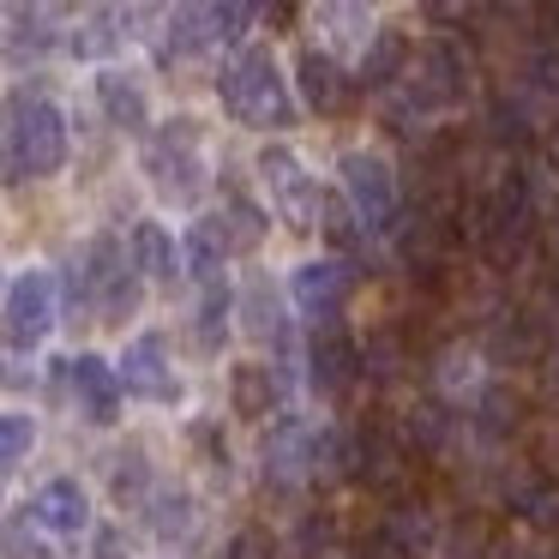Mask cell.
Instances as JSON below:
<instances>
[{
    "label": "cell",
    "instance_id": "cell-1",
    "mask_svg": "<svg viewBox=\"0 0 559 559\" xmlns=\"http://www.w3.org/2000/svg\"><path fill=\"white\" fill-rule=\"evenodd\" d=\"M67 163V115L43 91H13L0 103V169L7 181H43Z\"/></svg>",
    "mask_w": 559,
    "mask_h": 559
},
{
    "label": "cell",
    "instance_id": "cell-2",
    "mask_svg": "<svg viewBox=\"0 0 559 559\" xmlns=\"http://www.w3.org/2000/svg\"><path fill=\"white\" fill-rule=\"evenodd\" d=\"M217 97L241 127H289L295 121L289 85H283L271 49H241L235 55V61L223 67V79H217Z\"/></svg>",
    "mask_w": 559,
    "mask_h": 559
},
{
    "label": "cell",
    "instance_id": "cell-3",
    "mask_svg": "<svg viewBox=\"0 0 559 559\" xmlns=\"http://www.w3.org/2000/svg\"><path fill=\"white\" fill-rule=\"evenodd\" d=\"M145 175L151 187H157L163 199H175V205H193L199 193H205V157H199V121H169L157 127V139L145 145Z\"/></svg>",
    "mask_w": 559,
    "mask_h": 559
},
{
    "label": "cell",
    "instance_id": "cell-4",
    "mask_svg": "<svg viewBox=\"0 0 559 559\" xmlns=\"http://www.w3.org/2000/svg\"><path fill=\"white\" fill-rule=\"evenodd\" d=\"M73 295L91 307V313L103 319H121L139 307V283H133V265H127V253L103 235V241L85 247V265L73 271Z\"/></svg>",
    "mask_w": 559,
    "mask_h": 559
},
{
    "label": "cell",
    "instance_id": "cell-5",
    "mask_svg": "<svg viewBox=\"0 0 559 559\" xmlns=\"http://www.w3.org/2000/svg\"><path fill=\"white\" fill-rule=\"evenodd\" d=\"M343 193H349V211L367 235H385L391 217H397V175L379 151H343Z\"/></svg>",
    "mask_w": 559,
    "mask_h": 559
},
{
    "label": "cell",
    "instance_id": "cell-6",
    "mask_svg": "<svg viewBox=\"0 0 559 559\" xmlns=\"http://www.w3.org/2000/svg\"><path fill=\"white\" fill-rule=\"evenodd\" d=\"M259 175H265V187H271V199H277V217L289 223L295 235H307V229H319V181L301 169V157L295 151H283V145H265L259 151Z\"/></svg>",
    "mask_w": 559,
    "mask_h": 559
},
{
    "label": "cell",
    "instance_id": "cell-7",
    "mask_svg": "<svg viewBox=\"0 0 559 559\" xmlns=\"http://www.w3.org/2000/svg\"><path fill=\"white\" fill-rule=\"evenodd\" d=\"M55 325V277L49 271H25L7 295V319H0V337L7 349H37Z\"/></svg>",
    "mask_w": 559,
    "mask_h": 559
},
{
    "label": "cell",
    "instance_id": "cell-8",
    "mask_svg": "<svg viewBox=\"0 0 559 559\" xmlns=\"http://www.w3.org/2000/svg\"><path fill=\"white\" fill-rule=\"evenodd\" d=\"M115 379H121V391L151 397V403H175V397H181V379H175V367H169V343H163L157 331H145V337L127 343Z\"/></svg>",
    "mask_w": 559,
    "mask_h": 559
},
{
    "label": "cell",
    "instance_id": "cell-9",
    "mask_svg": "<svg viewBox=\"0 0 559 559\" xmlns=\"http://www.w3.org/2000/svg\"><path fill=\"white\" fill-rule=\"evenodd\" d=\"M295 307H301L313 325H331V319L343 313V301H349L355 289V271L343 265V259H307V265H295Z\"/></svg>",
    "mask_w": 559,
    "mask_h": 559
},
{
    "label": "cell",
    "instance_id": "cell-10",
    "mask_svg": "<svg viewBox=\"0 0 559 559\" xmlns=\"http://www.w3.org/2000/svg\"><path fill=\"white\" fill-rule=\"evenodd\" d=\"M25 518L37 523L43 535H79L91 523V499H85V487H79L73 475H55V481L37 487V499H31Z\"/></svg>",
    "mask_w": 559,
    "mask_h": 559
},
{
    "label": "cell",
    "instance_id": "cell-11",
    "mask_svg": "<svg viewBox=\"0 0 559 559\" xmlns=\"http://www.w3.org/2000/svg\"><path fill=\"white\" fill-rule=\"evenodd\" d=\"M67 379H73V397L85 403V415L97 427H109L115 415H121V379H115V367L103 361V355H79V361H67Z\"/></svg>",
    "mask_w": 559,
    "mask_h": 559
},
{
    "label": "cell",
    "instance_id": "cell-12",
    "mask_svg": "<svg viewBox=\"0 0 559 559\" xmlns=\"http://www.w3.org/2000/svg\"><path fill=\"white\" fill-rule=\"evenodd\" d=\"M457 79H463V61H457V49H445V43H433V49L421 55V67L409 73V97L421 103V109H445V103L463 91Z\"/></svg>",
    "mask_w": 559,
    "mask_h": 559
},
{
    "label": "cell",
    "instance_id": "cell-13",
    "mask_svg": "<svg viewBox=\"0 0 559 559\" xmlns=\"http://www.w3.org/2000/svg\"><path fill=\"white\" fill-rule=\"evenodd\" d=\"M295 79H301V97L313 103L319 115H337L343 103H349V79H343V67L331 61V55L307 49L301 61H295Z\"/></svg>",
    "mask_w": 559,
    "mask_h": 559
},
{
    "label": "cell",
    "instance_id": "cell-14",
    "mask_svg": "<svg viewBox=\"0 0 559 559\" xmlns=\"http://www.w3.org/2000/svg\"><path fill=\"white\" fill-rule=\"evenodd\" d=\"M355 343L343 337V331H331L325 325V337H313V391H325V397H343L349 391V379H355Z\"/></svg>",
    "mask_w": 559,
    "mask_h": 559
},
{
    "label": "cell",
    "instance_id": "cell-15",
    "mask_svg": "<svg viewBox=\"0 0 559 559\" xmlns=\"http://www.w3.org/2000/svg\"><path fill=\"white\" fill-rule=\"evenodd\" d=\"M97 97H103V115H109V127H127V133H139L145 127V91H139V79L127 73H103L97 79Z\"/></svg>",
    "mask_w": 559,
    "mask_h": 559
},
{
    "label": "cell",
    "instance_id": "cell-16",
    "mask_svg": "<svg viewBox=\"0 0 559 559\" xmlns=\"http://www.w3.org/2000/svg\"><path fill=\"white\" fill-rule=\"evenodd\" d=\"M55 13H43V7H19L13 13V31H7V61H37V55H49L55 49Z\"/></svg>",
    "mask_w": 559,
    "mask_h": 559
},
{
    "label": "cell",
    "instance_id": "cell-17",
    "mask_svg": "<svg viewBox=\"0 0 559 559\" xmlns=\"http://www.w3.org/2000/svg\"><path fill=\"white\" fill-rule=\"evenodd\" d=\"M133 253H139V271H145V277H157V283L181 277V253H175V241H169L163 223H139V229H133Z\"/></svg>",
    "mask_w": 559,
    "mask_h": 559
},
{
    "label": "cell",
    "instance_id": "cell-18",
    "mask_svg": "<svg viewBox=\"0 0 559 559\" xmlns=\"http://www.w3.org/2000/svg\"><path fill=\"white\" fill-rule=\"evenodd\" d=\"M211 229H217V241H223V253H253L259 241H265V217H259L247 199H235L223 217H211Z\"/></svg>",
    "mask_w": 559,
    "mask_h": 559
},
{
    "label": "cell",
    "instance_id": "cell-19",
    "mask_svg": "<svg viewBox=\"0 0 559 559\" xmlns=\"http://www.w3.org/2000/svg\"><path fill=\"white\" fill-rule=\"evenodd\" d=\"M235 409L241 415H271L277 409V373L259 367V361L235 367Z\"/></svg>",
    "mask_w": 559,
    "mask_h": 559
},
{
    "label": "cell",
    "instance_id": "cell-20",
    "mask_svg": "<svg viewBox=\"0 0 559 559\" xmlns=\"http://www.w3.org/2000/svg\"><path fill=\"white\" fill-rule=\"evenodd\" d=\"M403 55H409V43H403V31H379L373 49L361 55V85H391L403 67Z\"/></svg>",
    "mask_w": 559,
    "mask_h": 559
},
{
    "label": "cell",
    "instance_id": "cell-21",
    "mask_svg": "<svg viewBox=\"0 0 559 559\" xmlns=\"http://www.w3.org/2000/svg\"><path fill=\"white\" fill-rule=\"evenodd\" d=\"M0 559H55V547L43 542V530L31 518H13L0 530Z\"/></svg>",
    "mask_w": 559,
    "mask_h": 559
},
{
    "label": "cell",
    "instance_id": "cell-22",
    "mask_svg": "<svg viewBox=\"0 0 559 559\" xmlns=\"http://www.w3.org/2000/svg\"><path fill=\"white\" fill-rule=\"evenodd\" d=\"M223 331H229V289H223V283H205V301H199V343L217 349Z\"/></svg>",
    "mask_w": 559,
    "mask_h": 559
},
{
    "label": "cell",
    "instance_id": "cell-23",
    "mask_svg": "<svg viewBox=\"0 0 559 559\" xmlns=\"http://www.w3.org/2000/svg\"><path fill=\"white\" fill-rule=\"evenodd\" d=\"M31 445H37V421H31V415H19V409H0V469H7V463H19Z\"/></svg>",
    "mask_w": 559,
    "mask_h": 559
},
{
    "label": "cell",
    "instance_id": "cell-24",
    "mask_svg": "<svg viewBox=\"0 0 559 559\" xmlns=\"http://www.w3.org/2000/svg\"><path fill=\"white\" fill-rule=\"evenodd\" d=\"M247 331H253V337L283 343V313H277V301H271L265 283H253V289H247Z\"/></svg>",
    "mask_w": 559,
    "mask_h": 559
},
{
    "label": "cell",
    "instance_id": "cell-25",
    "mask_svg": "<svg viewBox=\"0 0 559 559\" xmlns=\"http://www.w3.org/2000/svg\"><path fill=\"white\" fill-rule=\"evenodd\" d=\"M115 25H121V13H97L85 37H73V49H79V55H103V49H115Z\"/></svg>",
    "mask_w": 559,
    "mask_h": 559
},
{
    "label": "cell",
    "instance_id": "cell-26",
    "mask_svg": "<svg viewBox=\"0 0 559 559\" xmlns=\"http://www.w3.org/2000/svg\"><path fill=\"white\" fill-rule=\"evenodd\" d=\"M229 559H277V542H271L265 530H241L229 547Z\"/></svg>",
    "mask_w": 559,
    "mask_h": 559
},
{
    "label": "cell",
    "instance_id": "cell-27",
    "mask_svg": "<svg viewBox=\"0 0 559 559\" xmlns=\"http://www.w3.org/2000/svg\"><path fill=\"white\" fill-rule=\"evenodd\" d=\"M151 523H157L163 535H181L187 523H193V518H187V493H169V499H163V518H151Z\"/></svg>",
    "mask_w": 559,
    "mask_h": 559
}]
</instances>
